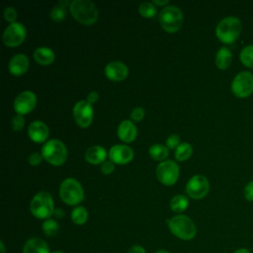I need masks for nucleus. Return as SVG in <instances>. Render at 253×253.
Wrapping results in <instances>:
<instances>
[{
    "mask_svg": "<svg viewBox=\"0 0 253 253\" xmlns=\"http://www.w3.org/2000/svg\"><path fill=\"white\" fill-rule=\"evenodd\" d=\"M26 27L20 22H14L9 24L2 35L4 43L8 46H16L22 43L26 38Z\"/></svg>",
    "mask_w": 253,
    "mask_h": 253,
    "instance_id": "obj_10",
    "label": "nucleus"
},
{
    "mask_svg": "<svg viewBox=\"0 0 253 253\" xmlns=\"http://www.w3.org/2000/svg\"><path fill=\"white\" fill-rule=\"evenodd\" d=\"M244 197L246 201L253 202V181H250L244 188Z\"/></svg>",
    "mask_w": 253,
    "mask_h": 253,
    "instance_id": "obj_37",
    "label": "nucleus"
},
{
    "mask_svg": "<svg viewBox=\"0 0 253 253\" xmlns=\"http://www.w3.org/2000/svg\"><path fill=\"white\" fill-rule=\"evenodd\" d=\"M170 231L180 239L191 240L197 233V228L193 220L184 214H178L168 220Z\"/></svg>",
    "mask_w": 253,
    "mask_h": 253,
    "instance_id": "obj_3",
    "label": "nucleus"
},
{
    "mask_svg": "<svg viewBox=\"0 0 253 253\" xmlns=\"http://www.w3.org/2000/svg\"><path fill=\"white\" fill-rule=\"evenodd\" d=\"M73 117L77 125L81 127H87L93 120V108L87 100L76 102L73 107Z\"/></svg>",
    "mask_w": 253,
    "mask_h": 253,
    "instance_id": "obj_12",
    "label": "nucleus"
},
{
    "mask_svg": "<svg viewBox=\"0 0 253 253\" xmlns=\"http://www.w3.org/2000/svg\"><path fill=\"white\" fill-rule=\"evenodd\" d=\"M23 253H49V248L42 239L34 237L25 243Z\"/></svg>",
    "mask_w": 253,
    "mask_h": 253,
    "instance_id": "obj_19",
    "label": "nucleus"
},
{
    "mask_svg": "<svg viewBox=\"0 0 253 253\" xmlns=\"http://www.w3.org/2000/svg\"><path fill=\"white\" fill-rule=\"evenodd\" d=\"M232 60L231 51L225 47H220L215 54V64L219 69H226Z\"/></svg>",
    "mask_w": 253,
    "mask_h": 253,
    "instance_id": "obj_22",
    "label": "nucleus"
},
{
    "mask_svg": "<svg viewBox=\"0 0 253 253\" xmlns=\"http://www.w3.org/2000/svg\"><path fill=\"white\" fill-rule=\"evenodd\" d=\"M144 117V109L140 108V107H136L134 108L131 113H130V118L132 121L134 122H139L143 119Z\"/></svg>",
    "mask_w": 253,
    "mask_h": 253,
    "instance_id": "obj_34",
    "label": "nucleus"
},
{
    "mask_svg": "<svg viewBox=\"0 0 253 253\" xmlns=\"http://www.w3.org/2000/svg\"><path fill=\"white\" fill-rule=\"evenodd\" d=\"M58 228H59L58 223L54 219L47 218L42 223V230H43L44 234L47 236H52V235L56 234V232L58 231Z\"/></svg>",
    "mask_w": 253,
    "mask_h": 253,
    "instance_id": "obj_29",
    "label": "nucleus"
},
{
    "mask_svg": "<svg viewBox=\"0 0 253 253\" xmlns=\"http://www.w3.org/2000/svg\"><path fill=\"white\" fill-rule=\"evenodd\" d=\"M210 190V183L203 175H194L186 185V193L192 199L204 198Z\"/></svg>",
    "mask_w": 253,
    "mask_h": 253,
    "instance_id": "obj_11",
    "label": "nucleus"
},
{
    "mask_svg": "<svg viewBox=\"0 0 253 253\" xmlns=\"http://www.w3.org/2000/svg\"><path fill=\"white\" fill-rule=\"evenodd\" d=\"M126 253H145V250L140 245H133L128 249Z\"/></svg>",
    "mask_w": 253,
    "mask_h": 253,
    "instance_id": "obj_39",
    "label": "nucleus"
},
{
    "mask_svg": "<svg viewBox=\"0 0 253 253\" xmlns=\"http://www.w3.org/2000/svg\"><path fill=\"white\" fill-rule=\"evenodd\" d=\"M242 30L241 21L233 16L223 18L216 26L215 35L224 43L234 42L240 36Z\"/></svg>",
    "mask_w": 253,
    "mask_h": 253,
    "instance_id": "obj_1",
    "label": "nucleus"
},
{
    "mask_svg": "<svg viewBox=\"0 0 253 253\" xmlns=\"http://www.w3.org/2000/svg\"><path fill=\"white\" fill-rule=\"evenodd\" d=\"M11 124H12V127H13L14 130H21L24 126V124H25V120L23 118V115L17 114L16 116H14L12 118Z\"/></svg>",
    "mask_w": 253,
    "mask_h": 253,
    "instance_id": "obj_31",
    "label": "nucleus"
},
{
    "mask_svg": "<svg viewBox=\"0 0 253 253\" xmlns=\"http://www.w3.org/2000/svg\"><path fill=\"white\" fill-rule=\"evenodd\" d=\"M88 218V212L87 210L84 207H76L71 211V219L75 224L81 225L84 224L87 221Z\"/></svg>",
    "mask_w": 253,
    "mask_h": 253,
    "instance_id": "obj_26",
    "label": "nucleus"
},
{
    "mask_svg": "<svg viewBox=\"0 0 253 253\" xmlns=\"http://www.w3.org/2000/svg\"><path fill=\"white\" fill-rule=\"evenodd\" d=\"M42 153L40 154L39 152H33L32 154L29 155V163L33 166H37L38 164H40L42 160Z\"/></svg>",
    "mask_w": 253,
    "mask_h": 253,
    "instance_id": "obj_36",
    "label": "nucleus"
},
{
    "mask_svg": "<svg viewBox=\"0 0 253 253\" xmlns=\"http://www.w3.org/2000/svg\"><path fill=\"white\" fill-rule=\"evenodd\" d=\"M193 153V147L188 142H181L175 150V158L179 161H184L190 158Z\"/></svg>",
    "mask_w": 253,
    "mask_h": 253,
    "instance_id": "obj_25",
    "label": "nucleus"
},
{
    "mask_svg": "<svg viewBox=\"0 0 253 253\" xmlns=\"http://www.w3.org/2000/svg\"><path fill=\"white\" fill-rule=\"evenodd\" d=\"M30 211L36 217L47 219L54 212L51 195L45 191L36 194L31 201Z\"/></svg>",
    "mask_w": 253,
    "mask_h": 253,
    "instance_id": "obj_4",
    "label": "nucleus"
},
{
    "mask_svg": "<svg viewBox=\"0 0 253 253\" xmlns=\"http://www.w3.org/2000/svg\"><path fill=\"white\" fill-rule=\"evenodd\" d=\"M29 68V58L24 53H17L10 59L8 69L13 75H22Z\"/></svg>",
    "mask_w": 253,
    "mask_h": 253,
    "instance_id": "obj_17",
    "label": "nucleus"
},
{
    "mask_svg": "<svg viewBox=\"0 0 253 253\" xmlns=\"http://www.w3.org/2000/svg\"><path fill=\"white\" fill-rule=\"evenodd\" d=\"M54 51L47 46H40L34 51L35 60L42 65H48L54 60Z\"/></svg>",
    "mask_w": 253,
    "mask_h": 253,
    "instance_id": "obj_21",
    "label": "nucleus"
},
{
    "mask_svg": "<svg viewBox=\"0 0 253 253\" xmlns=\"http://www.w3.org/2000/svg\"><path fill=\"white\" fill-rule=\"evenodd\" d=\"M233 253H251L247 248H244V247H242V248H238L237 250H235Z\"/></svg>",
    "mask_w": 253,
    "mask_h": 253,
    "instance_id": "obj_40",
    "label": "nucleus"
},
{
    "mask_svg": "<svg viewBox=\"0 0 253 253\" xmlns=\"http://www.w3.org/2000/svg\"><path fill=\"white\" fill-rule=\"evenodd\" d=\"M98 98H99V95H98V93L96 92V91H92V92H90L89 94H88V96H87V101L92 105V104H94V103H96L97 102V100H98Z\"/></svg>",
    "mask_w": 253,
    "mask_h": 253,
    "instance_id": "obj_38",
    "label": "nucleus"
},
{
    "mask_svg": "<svg viewBox=\"0 0 253 253\" xmlns=\"http://www.w3.org/2000/svg\"><path fill=\"white\" fill-rule=\"evenodd\" d=\"M37 104V97L32 91H23L14 100V110L19 115H25L34 110Z\"/></svg>",
    "mask_w": 253,
    "mask_h": 253,
    "instance_id": "obj_13",
    "label": "nucleus"
},
{
    "mask_svg": "<svg viewBox=\"0 0 253 253\" xmlns=\"http://www.w3.org/2000/svg\"><path fill=\"white\" fill-rule=\"evenodd\" d=\"M48 127L42 121H34L29 125L28 134L35 142H43L48 136Z\"/></svg>",
    "mask_w": 253,
    "mask_h": 253,
    "instance_id": "obj_16",
    "label": "nucleus"
},
{
    "mask_svg": "<svg viewBox=\"0 0 253 253\" xmlns=\"http://www.w3.org/2000/svg\"><path fill=\"white\" fill-rule=\"evenodd\" d=\"M0 244H1V253H5V246H4L3 241H1Z\"/></svg>",
    "mask_w": 253,
    "mask_h": 253,
    "instance_id": "obj_43",
    "label": "nucleus"
},
{
    "mask_svg": "<svg viewBox=\"0 0 253 253\" xmlns=\"http://www.w3.org/2000/svg\"><path fill=\"white\" fill-rule=\"evenodd\" d=\"M69 9L72 16L84 25H92L98 19V10L91 0H73Z\"/></svg>",
    "mask_w": 253,
    "mask_h": 253,
    "instance_id": "obj_2",
    "label": "nucleus"
},
{
    "mask_svg": "<svg viewBox=\"0 0 253 253\" xmlns=\"http://www.w3.org/2000/svg\"><path fill=\"white\" fill-rule=\"evenodd\" d=\"M59 195L61 200L70 206L78 205L84 199V191L81 184L73 178H67L61 182Z\"/></svg>",
    "mask_w": 253,
    "mask_h": 253,
    "instance_id": "obj_6",
    "label": "nucleus"
},
{
    "mask_svg": "<svg viewBox=\"0 0 253 253\" xmlns=\"http://www.w3.org/2000/svg\"><path fill=\"white\" fill-rule=\"evenodd\" d=\"M106 149L100 145H93L89 147L85 152V159L92 164L103 163L106 159Z\"/></svg>",
    "mask_w": 253,
    "mask_h": 253,
    "instance_id": "obj_20",
    "label": "nucleus"
},
{
    "mask_svg": "<svg viewBox=\"0 0 253 253\" xmlns=\"http://www.w3.org/2000/svg\"><path fill=\"white\" fill-rule=\"evenodd\" d=\"M231 91L238 98L249 97L253 93V74L249 71H240L231 82Z\"/></svg>",
    "mask_w": 253,
    "mask_h": 253,
    "instance_id": "obj_8",
    "label": "nucleus"
},
{
    "mask_svg": "<svg viewBox=\"0 0 253 253\" xmlns=\"http://www.w3.org/2000/svg\"><path fill=\"white\" fill-rule=\"evenodd\" d=\"M51 253H64V252L59 251V250H56V251H53V252H51Z\"/></svg>",
    "mask_w": 253,
    "mask_h": 253,
    "instance_id": "obj_45",
    "label": "nucleus"
},
{
    "mask_svg": "<svg viewBox=\"0 0 253 253\" xmlns=\"http://www.w3.org/2000/svg\"><path fill=\"white\" fill-rule=\"evenodd\" d=\"M152 2L157 5H164V4L168 3V0H153Z\"/></svg>",
    "mask_w": 253,
    "mask_h": 253,
    "instance_id": "obj_41",
    "label": "nucleus"
},
{
    "mask_svg": "<svg viewBox=\"0 0 253 253\" xmlns=\"http://www.w3.org/2000/svg\"><path fill=\"white\" fill-rule=\"evenodd\" d=\"M189 205V200L184 195H176L170 201V208L173 211L182 212L184 211Z\"/></svg>",
    "mask_w": 253,
    "mask_h": 253,
    "instance_id": "obj_23",
    "label": "nucleus"
},
{
    "mask_svg": "<svg viewBox=\"0 0 253 253\" xmlns=\"http://www.w3.org/2000/svg\"><path fill=\"white\" fill-rule=\"evenodd\" d=\"M115 169V166H114V162L109 160V161H104L101 165V171L103 174L105 175H109L111 174Z\"/></svg>",
    "mask_w": 253,
    "mask_h": 253,
    "instance_id": "obj_35",
    "label": "nucleus"
},
{
    "mask_svg": "<svg viewBox=\"0 0 253 253\" xmlns=\"http://www.w3.org/2000/svg\"><path fill=\"white\" fill-rule=\"evenodd\" d=\"M66 17V9L65 7L56 4L50 11V18L55 22H60Z\"/></svg>",
    "mask_w": 253,
    "mask_h": 253,
    "instance_id": "obj_30",
    "label": "nucleus"
},
{
    "mask_svg": "<svg viewBox=\"0 0 253 253\" xmlns=\"http://www.w3.org/2000/svg\"><path fill=\"white\" fill-rule=\"evenodd\" d=\"M111 161L118 164H126L133 157V150L126 144H116L109 151Z\"/></svg>",
    "mask_w": 253,
    "mask_h": 253,
    "instance_id": "obj_14",
    "label": "nucleus"
},
{
    "mask_svg": "<svg viewBox=\"0 0 253 253\" xmlns=\"http://www.w3.org/2000/svg\"><path fill=\"white\" fill-rule=\"evenodd\" d=\"M156 176L162 184L167 186L173 185L179 177V166L173 160H164L158 164Z\"/></svg>",
    "mask_w": 253,
    "mask_h": 253,
    "instance_id": "obj_9",
    "label": "nucleus"
},
{
    "mask_svg": "<svg viewBox=\"0 0 253 253\" xmlns=\"http://www.w3.org/2000/svg\"><path fill=\"white\" fill-rule=\"evenodd\" d=\"M42 155L48 163L58 166L64 163L67 158L65 144L59 139H49L42 147Z\"/></svg>",
    "mask_w": 253,
    "mask_h": 253,
    "instance_id": "obj_5",
    "label": "nucleus"
},
{
    "mask_svg": "<svg viewBox=\"0 0 253 253\" xmlns=\"http://www.w3.org/2000/svg\"><path fill=\"white\" fill-rule=\"evenodd\" d=\"M180 143V136L176 133H172L166 138V145L168 148L177 147Z\"/></svg>",
    "mask_w": 253,
    "mask_h": 253,
    "instance_id": "obj_33",
    "label": "nucleus"
},
{
    "mask_svg": "<svg viewBox=\"0 0 253 253\" xmlns=\"http://www.w3.org/2000/svg\"><path fill=\"white\" fill-rule=\"evenodd\" d=\"M4 18H5V20H7L9 22L14 23L17 18V12H16L15 8L12 6H7L4 10Z\"/></svg>",
    "mask_w": 253,
    "mask_h": 253,
    "instance_id": "obj_32",
    "label": "nucleus"
},
{
    "mask_svg": "<svg viewBox=\"0 0 253 253\" xmlns=\"http://www.w3.org/2000/svg\"><path fill=\"white\" fill-rule=\"evenodd\" d=\"M137 133L134 124L129 120L123 121L118 126V135L125 142L132 141Z\"/></svg>",
    "mask_w": 253,
    "mask_h": 253,
    "instance_id": "obj_18",
    "label": "nucleus"
},
{
    "mask_svg": "<svg viewBox=\"0 0 253 253\" xmlns=\"http://www.w3.org/2000/svg\"><path fill=\"white\" fill-rule=\"evenodd\" d=\"M106 76L114 81H122L128 74L127 66L122 61H111L105 67Z\"/></svg>",
    "mask_w": 253,
    "mask_h": 253,
    "instance_id": "obj_15",
    "label": "nucleus"
},
{
    "mask_svg": "<svg viewBox=\"0 0 253 253\" xmlns=\"http://www.w3.org/2000/svg\"><path fill=\"white\" fill-rule=\"evenodd\" d=\"M149 155L154 159V160H158V161H164V159L168 156L169 151H168V147H166L165 145L162 144H152L149 147Z\"/></svg>",
    "mask_w": 253,
    "mask_h": 253,
    "instance_id": "obj_24",
    "label": "nucleus"
},
{
    "mask_svg": "<svg viewBox=\"0 0 253 253\" xmlns=\"http://www.w3.org/2000/svg\"><path fill=\"white\" fill-rule=\"evenodd\" d=\"M138 11L141 16L146 17V18H152L157 13V9H156V6L154 5V3L148 2V1L140 3L138 6Z\"/></svg>",
    "mask_w": 253,
    "mask_h": 253,
    "instance_id": "obj_28",
    "label": "nucleus"
},
{
    "mask_svg": "<svg viewBox=\"0 0 253 253\" xmlns=\"http://www.w3.org/2000/svg\"><path fill=\"white\" fill-rule=\"evenodd\" d=\"M57 4H59V5L63 6V7H66V6L69 4V2H68V0H59ZM69 5H70V4H69Z\"/></svg>",
    "mask_w": 253,
    "mask_h": 253,
    "instance_id": "obj_42",
    "label": "nucleus"
},
{
    "mask_svg": "<svg viewBox=\"0 0 253 253\" xmlns=\"http://www.w3.org/2000/svg\"><path fill=\"white\" fill-rule=\"evenodd\" d=\"M158 18L162 28L169 33L178 31L183 23V13L179 7L174 5H168L162 8Z\"/></svg>",
    "mask_w": 253,
    "mask_h": 253,
    "instance_id": "obj_7",
    "label": "nucleus"
},
{
    "mask_svg": "<svg viewBox=\"0 0 253 253\" xmlns=\"http://www.w3.org/2000/svg\"><path fill=\"white\" fill-rule=\"evenodd\" d=\"M239 58L245 66L253 68V44H249L243 47V49L240 51Z\"/></svg>",
    "mask_w": 253,
    "mask_h": 253,
    "instance_id": "obj_27",
    "label": "nucleus"
},
{
    "mask_svg": "<svg viewBox=\"0 0 253 253\" xmlns=\"http://www.w3.org/2000/svg\"><path fill=\"white\" fill-rule=\"evenodd\" d=\"M155 253H169V252L166 251V250H159V251H157V252H155Z\"/></svg>",
    "mask_w": 253,
    "mask_h": 253,
    "instance_id": "obj_44",
    "label": "nucleus"
}]
</instances>
